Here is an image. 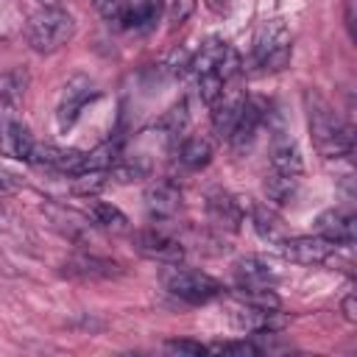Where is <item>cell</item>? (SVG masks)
I'll return each mask as SVG.
<instances>
[{"label":"cell","mask_w":357,"mask_h":357,"mask_svg":"<svg viewBox=\"0 0 357 357\" xmlns=\"http://www.w3.org/2000/svg\"><path fill=\"white\" fill-rule=\"evenodd\" d=\"M293 53V42H290V31L282 20H268L257 36H254V47H251V67L257 73H276L284 70Z\"/></svg>","instance_id":"3"},{"label":"cell","mask_w":357,"mask_h":357,"mask_svg":"<svg viewBox=\"0 0 357 357\" xmlns=\"http://www.w3.org/2000/svg\"><path fill=\"white\" fill-rule=\"evenodd\" d=\"M271 170L290 176V178H301V173H304V159H301L298 142L284 128H276L271 137Z\"/></svg>","instance_id":"13"},{"label":"cell","mask_w":357,"mask_h":357,"mask_svg":"<svg viewBox=\"0 0 357 357\" xmlns=\"http://www.w3.org/2000/svg\"><path fill=\"white\" fill-rule=\"evenodd\" d=\"M187 123V106L184 103H178V106H173L162 120H159V126H165L170 134H178L181 131V126Z\"/></svg>","instance_id":"26"},{"label":"cell","mask_w":357,"mask_h":357,"mask_svg":"<svg viewBox=\"0 0 357 357\" xmlns=\"http://www.w3.org/2000/svg\"><path fill=\"white\" fill-rule=\"evenodd\" d=\"M36 148L33 134L28 131V126H22L20 120H6L0 128V151L8 159H20V162H31Z\"/></svg>","instance_id":"15"},{"label":"cell","mask_w":357,"mask_h":357,"mask_svg":"<svg viewBox=\"0 0 357 357\" xmlns=\"http://www.w3.org/2000/svg\"><path fill=\"white\" fill-rule=\"evenodd\" d=\"M178 162L187 170H201L212 162V142L206 137H190L178 148Z\"/></svg>","instance_id":"21"},{"label":"cell","mask_w":357,"mask_h":357,"mask_svg":"<svg viewBox=\"0 0 357 357\" xmlns=\"http://www.w3.org/2000/svg\"><path fill=\"white\" fill-rule=\"evenodd\" d=\"M123 6H126V0H95V8H98L103 17H109V20H114Z\"/></svg>","instance_id":"28"},{"label":"cell","mask_w":357,"mask_h":357,"mask_svg":"<svg viewBox=\"0 0 357 357\" xmlns=\"http://www.w3.org/2000/svg\"><path fill=\"white\" fill-rule=\"evenodd\" d=\"M25 36L36 53H56L75 36V20L59 6H45L31 14Z\"/></svg>","instance_id":"2"},{"label":"cell","mask_w":357,"mask_h":357,"mask_svg":"<svg viewBox=\"0 0 357 357\" xmlns=\"http://www.w3.org/2000/svg\"><path fill=\"white\" fill-rule=\"evenodd\" d=\"M162 284L170 296L181 298L187 304H206L223 293V284L215 276L195 271V268H181V262L167 265L162 271Z\"/></svg>","instance_id":"4"},{"label":"cell","mask_w":357,"mask_h":357,"mask_svg":"<svg viewBox=\"0 0 357 357\" xmlns=\"http://www.w3.org/2000/svg\"><path fill=\"white\" fill-rule=\"evenodd\" d=\"M206 6H209L212 11H218V14H220V11H226V6H229V3H226V0H206Z\"/></svg>","instance_id":"30"},{"label":"cell","mask_w":357,"mask_h":357,"mask_svg":"<svg viewBox=\"0 0 357 357\" xmlns=\"http://www.w3.org/2000/svg\"><path fill=\"white\" fill-rule=\"evenodd\" d=\"M251 220H254V229H257V234H259L262 240H268V243H282V240H284V223H282V218L276 215L273 206L254 204Z\"/></svg>","instance_id":"20"},{"label":"cell","mask_w":357,"mask_h":357,"mask_svg":"<svg viewBox=\"0 0 357 357\" xmlns=\"http://www.w3.org/2000/svg\"><path fill=\"white\" fill-rule=\"evenodd\" d=\"M340 307H343V315H346V321H357V301H354V296H346Z\"/></svg>","instance_id":"29"},{"label":"cell","mask_w":357,"mask_h":357,"mask_svg":"<svg viewBox=\"0 0 357 357\" xmlns=\"http://www.w3.org/2000/svg\"><path fill=\"white\" fill-rule=\"evenodd\" d=\"M298 181L301 178H290V176H282V173H268L265 176V195H268V201L273 204V206H284V204H290V198L296 195V190H298Z\"/></svg>","instance_id":"23"},{"label":"cell","mask_w":357,"mask_h":357,"mask_svg":"<svg viewBox=\"0 0 357 357\" xmlns=\"http://www.w3.org/2000/svg\"><path fill=\"white\" fill-rule=\"evenodd\" d=\"M282 254L290 262L298 265H324L332 254H335V243L326 240L324 234H298V237H284L282 243Z\"/></svg>","instance_id":"12"},{"label":"cell","mask_w":357,"mask_h":357,"mask_svg":"<svg viewBox=\"0 0 357 357\" xmlns=\"http://www.w3.org/2000/svg\"><path fill=\"white\" fill-rule=\"evenodd\" d=\"M89 218H92L95 226H100L106 231H126L128 229V218L114 204H106V201H92L89 204Z\"/></svg>","instance_id":"22"},{"label":"cell","mask_w":357,"mask_h":357,"mask_svg":"<svg viewBox=\"0 0 357 357\" xmlns=\"http://www.w3.org/2000/svg\"><path fill=\"white\" fill-rule=\"evenodd\" d=\"M265 120H268V100L259 98V95H245L243 109H240V117H237V123H234V128H231V134H229L231 148H234L237 153L248 151L251 142L257 139L259 126H262Z\"/></svg>","instance_id":"10"},{"label":"cell","mask_w":357,"mask_h":357,"mask_svg":"<svg viewBox=\"0 0 357 357\" xmlns=\"http://www.w3.org/2000/svg\"><path fill=\"white\" fill-rule=\"evenodd\" d=\"M234 284H237V290H240V296L245 301L262 304V307H279V298L273 296L276 273L265 259L240 257L234 262Z\"/></svg>","instance_id":"5"},{"label":"cell","mask_w":357,"mask_h":357,"mask_svg":"<svg viewBox=\"0 0 357 357\" xmlns=\"http://www.w3.org/2000/svg\"><path fill=\"white\" fill-rule=\"evenodd\" d=\"M100 95V89L95 86L92 78L86 75H73L67 84H64V92H61V100H59V109H56V120H59V128L67 131L75 126V120L81 117V112Z\"/></svg>","instance_id":"7"},{"label":"cell","mask_w":357,"mask_h":357,"mask_svg":"<svg viewBox=\"0 0 357 357\" xmlns=\"http://www.w3.org/2000/svg\"><path fill=\"white\" fill-rule=\"evenodd\" d=\"M145 209L153 220H170L181 209V190L173 181H151L145 187Z\"/></svg>","instance_id":"14"},{"label":"cell","mask_w":357,"mask_h":357,"mask_svg":"<svg viewBox=\"0 0 357 357\" xmlns=\"http://www.w3.org/2000/svg\"><path fill=\"white\" fill-rule=\"evenodd\" d=\"M190 67H192L195 75H201V73H218L223 81H231V78L240 73L243 61H240V53H237L229 42L212 36V39H206V42L198 47V53L192 56Z\"/></svg>","instance_id":"6"},{"label":"cell","mask_w":357,"mask_h":357,"mask_svg":"<svg viewBox=\"0 0 357 357\" xmlns=\"http://www.w3.org/2000/svg\"><path fill=\"white\" fill-rule=\"evenodd\" d=\"M28 86V75L22 70H11L0 75V98L3 100H20Z\"/></svg>","instance_id":"24"},{"label":"cell","mask_w":357,"mask_h":357,"mask_svg":"<svg viewBox=\"0 0 357 357\" xmlns=\"http://www.w3.org/2000/svg\"><path fill=\"white\" fill-rule=\"evenodd\" d=\"M167 349L181 351V354H206V346L195 343V340H167Z\"/></svg>","instance_id":"27"},{"label":"cell","mask_w":357,"mask_h":357,"mask_svg":"<svg viewBox=\"0 0 357 357\" xmlns=\"http://www.w3.org/2000/svg\"><path fill=\"white\" fill-rule=\"evenodd\" d=\"M159 11H162V6H159V0H139V3H134V6H123L120 8V14L114 17V22H120L123 28H148V25H153L156 22V17H159Z\"/></svg>","instance_id":"19"},{"label":"cell","mask_w":357,"mask_h":357,"mask_svg":"<svg viewBox=\"0 0 357 357\" xmlns=\"http://www.w3.org/2000/svg\"><path fill=\"white\" fill-rule=\"evenodd\" d=\"M315 226H318V234H324L335 245H351L354 243V215H349L343 209H326V212H321L318 220H315Z\"/></svg>","instance_id":"18"},{"label":"cell","mask_w":357,"mask_h":357,"mask_svg":"<svg viewBox=\"0 0 357 357\" xmlns=\"http://www.w3.org/2000/svg\"><path fill=\"white\" fill-rule=\"evenodd\" d=\"M231 324L251 335H259V332L276 335L287 324V318L279 312V307H262V304H251V301L240 298L231 307Z\"/></svg>","instance_id":"8"},{"label":"cell","mask_w":357,"mask_h":357,"mask_svg":"<svg viewBox=\"0 0 357 357\" xmlns=\"http://www.w3.org/2000/svg\"><path fill=\"white\" fill-rule=\"evenodd\" d=\"M307 103V126L312 134V145L318 148L321 156L326 159H343L354 151V134L351 126L318 95V92H307L304 95Z\"/></svg>","instance_id":"1"},{"label":"cell","mask_w":357,"mask_h":357,"mask_svg":"<svg viewBox=\"0 0 357 357\" xmlns=\"http://www.w3.org/2000/svg\"><path fill=\"white\" fill-rule=\"evenodd\" d=\"M243 100H245V95H243L240 89L226 86L223 95L209 106V109H212V128H215L218 137L229 139V134H231V128H234V123H237V117H240Z\"/></svg>","instance_id":"16"},{"label":"cell","mask_w":357,"mask_h":357,"mask_svg":"<svg viewBox=\"0 0 357 357\" xmlns=\"http://www.w3.org/2000/svg\"><path fill=\"white\" fill-rule=\"evenodd\" d=\"M206 215L209 220L218 226V229H226V231H237L240 223H243V206L234 195L229 192H209L206 198Z\"/></svg>","instance_id":"17"},{"label":"cell","mask_w":357,"mask_h":357,"mask_svg":"<svg viewBox=\"0 0 357 357\" xmlns=\"http://www.w3.org/2000/svg\"><path fill=\"white\" fill-rule=\"evenodd\" d=\"M61 273L67 279H78V282H109V279L123 276V265L114 259L81 251L61 262Z\"/></svg>","instance_id":"9"},{"label":"cell","mask_w":357,"mask_h":357,"mask_svg":"<svg viewBox=\"0 0 357 357\" xmlns=\"http://www.w3.org/2000/svg\"><path fill=\"white\" fill-rule=\"evenodd\" d=\"M131 243H134V251L145 259H153L159 265H176L184 259V248L178 240H173L170 234L165 231H156V229H142V231H134L131 234Z\"/></svg>","instance_id":"11"},{"label":"cell","mask_w":357,"mask_h":357,"mask_svg":"<svg viewBox=\"0 0 357 357\" xmlns=\"http://www.w3.org/2000/svg\"><path fill=\"white\" fill-rule=\"evenodd\" d=\"M159 6L165 8V14H167L170 22H184L190 17L195 0H159Z\"/></svg>","instance_id":"25"}]
</instances>
